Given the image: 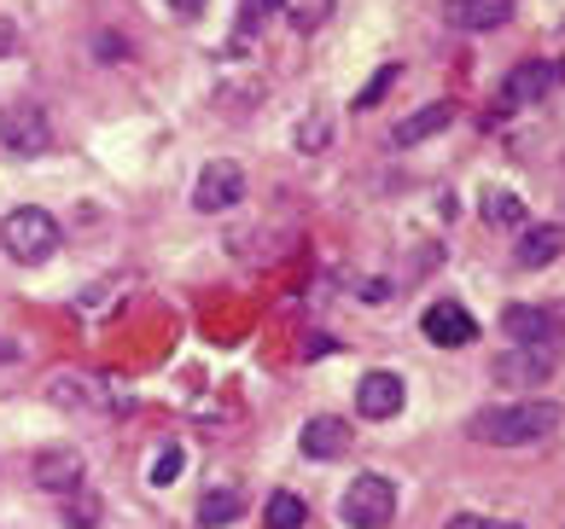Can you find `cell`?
I'll use <instances>...</instances> for the list:
<instances>
[{"instance_id": "1", "label": "cell", "mask_w": 565, "mask_h": 529, "mask_svg": "<svg viewBox=\"0 0 565 529\" xmlns=\"http://www.w3.org/2000/svg\"><path fill=\"white\" fill-rule=\"evenodd\" d=\"M559 401H508V408H484L472 419V436L490 442V449H525V442H542L559 431Z\"/></svg>"}, {"instance_id": "2", "label": "cell", "mask_w": 565, "mask_h": 529, "mask_svg": "<svg viewBox=\"0 0 565 529\" xmlns=\"http://www.w3.org/2000/svg\"><path fill=\"white\" fill-rule=\"evenodd\" d=\"M58 239H65V227H58L47 209H12V216L0 222V245H7V257L24 262V268L47 262L58 250Z\"/></svg>"}, {"instance_id": "3", "label": "cell", "mask_w": 565, "mask_h": 529, "mask_svg": "<svg viewBox=\"0 0 565 529\" xmlns=\"http://www.w3.org/2000/svg\"><path fill=\"white\" fill-rule=\"evenodd\" d=\"M339 518H344L350 529H391V518H396V483L380 477V472H362V477L344 489Z\"/></svg>"}, {"instance_id": "4", "label": "cell", "mask_w": 565, "mask_h": 529, "mask_svg": "<svg viewBox=\"0 0 565 529\" xmlns=\"http://www.w3.org/2000/svg\"><path fill=\"white\" fill-rule=\"evenodd\" d=\"M234 204H245V169H239L234 158L204 163L199 181H193V209H204V216H222V209H234Z\"/></svg>"}, {"instance_id": "5", "label": "cell", "mask_w": 565, "mask_h": 529, "mask_svg": "<svg viewBox=\"0 0 565 529\" xmlns=\"http://www.w3.org/2000/svg\"><path fill=\"white\" fill-rule=\"evenodd\" d=\"M495 390H536L554 378V349H536V344H513L508 355H495Z\"/></svg>"}, {"instance_id": "6", "label": "cell", "mask_w": 565, "mask_h": 529, "mask_svg": "<svg viewBox=\"0 0 565 529\" xmlns=\"http://www.w3.org/2000/svg\"><path fill=\"white\" fill-rule=\"evenodd\" d=\"M0 145L18 158H41L53 145V122L41 105H12V111H0Z\"/></svg>"}, {"instance_id": "7", "label": "cell", "mask_w": 565, "mask_h": 529, "mask_svg": "<svg viewBox=\"0 0 565 529\" xmlns=\"http://www.w3.org/2000/svg\"><path fill=\"white\" fill-rule=\"evenodd\" d=\"M420 332L431 337L437 349H467L472 337H478V321H472V314L460 309L455 298H437V303L420 314Z\"/></svg>"}, {"instance_id": "8", "label": "cell", "mask_w": 565, "mask_h": 529, "mask_svg": "<svg viewBox=\"0 0 565 529\" xmlns=\"http://www.w3.org/2000/svg\"><path fill=\"white\" fill-rule=\"evenodd\" d=\"M559 82H565V71L554 65V58H525V65H513L508 88H501V105H531L542 94H554Z\"/></svg>"}, {"instance_id": "9", "label": "cell", "mask_w": 565, "mask_h": 529, "mask_svg": "<svg viewBox=\"0 0 565 529\" xmlns=\"http://www.w3.org/2000/svg\"><path fill=\"white\" fill-rule=\"evenodd\" d=\"M408 401V385L396 373H367L362 385H355V413L362 419H396Z\"/></svg>"}, {"instance_id": "10", "label": "cell", "mask_w": 565, "mask_h": 529, "mask_svg": "<svg viewBox=\"0 0 565 529\" xmlns=\"http://www.w3.org/2000/svg\"><path fill=\"white\" fill-rule=\"evenodd\" d=\"M501 326H508L513 344H536V349H548L554 344V332L565 326V309H525V303H513L508 314H501Z\"/></svg>"}, {"instance_id": "11", "label": "cell", "mask_w": 565, "mask_h": 529, "mask_svg": "<svg viewBox=\"0 0 565 529\" xmlns=\"http://www.w3.org/2000/svg\"><path fill=\"white\" fill-rule=\"evenodd\" d=\"M30 477H35V489H47V495H76L82 489V454L76 449H41Z\"/></svg>"}, {"instance_id": "12", "label": "cell", "mask_w": 565, "mask_h": 529, "mask_svg": "<svg viewBox=\"0 0 565 529\" xmlns=\"http://www.w3.org/2000/svg\"><path fill=\"white\" fill-rule=\"evenodd\" d=\"M449 122H455V105H444V99L420 105L414 117H403V122L391 129V145H420V140H431V134H444Z\"/></svg>"}, {"instance_id": "13", "label": "cell", "mask_w": 565, "mask_h": 529, "mask_svg": "<svg viewBox=\"0 0 565 529\" xmlns=\"http://www.w3.org/2000/svg\"><path fill=\"white\" fill-rule=\"evenodd\" d=\"M298 442H303L309 460H339L350 449V425H344V419H332V413H321V419H309V425H303Z\"/></svg>"}, {"instance_id": "14", "label": "cell", "mask_w": 565, "mask_h": 529, "mask_svg": "<svg viewBox=\"0 0 565 529\" xmlns=\"http://www.w3.org/2000/svg\"><path fill=\"white\" fill-rule=\"evenodd\" d=\"M513 18V0H449L455 30H501Z\"/></svg>"}, {"instance_id": "15", "label": "cell", "mask_w": 565, "mask_h": 529, "mask_svg": "<svg viewBox=\"0 0 565 529\" xmlns=\"http://www.w3.org/2000/svg\"><path fill=\"white\" fill-rule=\"evenodd\" d=\"M559 250H565V227H531L519 239V268H548L559 262Z\"/></svg>"}, {"instance_id": "16", "label": "cell", "mask_w": 565, "mask_h": 529, "mask_svg": "<svg viewBox=\"0 0 565 529\" xmlns=\"http://www.w3.org/2000/svg\"><path fill=\"white\" fill-rule=\"evenodd\" d=\"M239 512H245V495L234 489V483H222V489H211V495L199 500V523H204V529H222V523H234Z\"/></svg>"}, {"instance_id": "17", "label": "cell", "mask_w": 565, "mask_h": 529, "mask_svg": "<svg viewBox=\"0 0 565 529\" xmlns=\"http://www.w3.org/2000/svg\"><path fill=\"white\" fill-rule=\"evenodd\" d=\"M303 518H309L303 495H291V489L268 495V529H303Z\"/></svg>"}, {"instance_id": "18", "label": "cell", "mask_w": 565, "mask_h": 529, "mask_svg": "<svg viewBox=\"0 0 565 529\" xmlns=\"http://www.w3.org/2000/svg\"><path fill=\"white\" fill-rule=\"evenodd\" d=\"M53 401L58 408H111L106 396H88V378H53Z\"/></svg>"}, {"instance_id": "19", "label": "cell", "mask_w": 565, "mask_h": 529, "mask_svg": "<svg viewBox=\"0 0 565 529\" xmlns=\"http://www.w3.org/2000/svg\"><path fill=\"white\" fill-rule=\"evenodd\" d=\"M332 7H339V0H286V18L298 30H321L327 18H332Z\"/></svg>"}, {"instance_id": "20", "label": "cell", "mask_w": 565, "mask_h": 529, "mask_svg": "<svg viewBox=\"0 0 565 529\" xmlns=\"http://www.w3.org/2000/svg\"><path fill=\"white\" fill-rule=\"evenodd\" d=\"M484 216H490L495 227H519V222H525V204H519L513 193H501V186H495V193H484Z\"/></svg>"}, {"instance_id": "21", "label": "cell", "mask_w": 565, "mask_h": 529, "mask_svg": "<svg viewBox=\"0 0 565 529\" xmlns=\"http://www.w3.org/2000/svg\"><path fill=\"white\" fill-rule=\"evenodd\" d=\"M268 7H275V0H239V30H234V47H245V41H257V30L268 24Z\"/></svg>"}, {"instance_id": "22", "label": "cell", "mask_w": 565, "mask_h": 529, "mask_svg": "<svg viewBox=\"0 0 565 529\" xmlns=\"http://www.w3.org/2000/svg\"><path fill=\"white\" fill-rule=\"evenodd\" d=\"M146 477H152V489H170V483L181 477V442H163V449L152 454V472Z\"/></svg>"}, {"instance_id": "23", "label": "cell", "mask_w": 565, "mask_h": 529, "mask_svg": "<svg viewBox=\"0 0 565 529\" xmlns=\"http://www.w3.org/2000/svg\"><path fill=\"white\" fill-rule=\"evenodd\" d=\"M396 76H403V65H380V76H373L367 88L355 94V111H373V105H380V99H385V94L396 88Z\"/></svg>"}, {"instance_id": "24", "label": "cell", "mask_w": 565, "mask_h": 529, "mask_svg": "<svg viewBox=\"0 0 565 529\" xmlns=\"http://www.w3.org/2000/svg\"><path fill=\"white\" fill-rule=\"evenodd\" d=\"M65 523H71V529H94V523H99V500L76 489V495H71V506H65Z\"/></svg>"}, {"instance_id": "25", "label": "cell", "mask_w": 565, "mask_h": 529, "mask_svg": "<svg viewBox=\"0 0 565 529\" xmlns=\"http://www.w3.org/2000/svg\"><path fill=\"white\" fill-rule=\"evenodd\" d=\"M449 529H519L513 518H478V512H460V518H449Z\"/></svg>"}, {"instance_id": "26", "label": "cell", "mask_w": 565, "mask_h": 529, "mask_svg": "<svg viewBox=\"0 0 565 529\" xmlns=\"http://www.w3.org/2000/svg\"><path fill=\"white\" fill-rule=\"evenodd\" d=\"M7 53H18V24H12V18H0V58H7Z\"/></svg>"}, {"instance_id": "27", "label": "cell", "mask_w": 565, "mask_h": 529, "mask_svg": "<svg viewBox=\"0 0 565 529\" xmlns=\"http://www.w3.org/2000/svg\"><path fill=\"white\" fill-rule=\"evenodd\" d=\"M170 7H175L181 18H193V12H204V0H170Z\"/></svg>"}, {"instance_id": "28", "label": "cell", "mask_w": 565, "mask_h": 529, "mask_svg": "<svg viewBox=\"0 0 565 529\" xmlns=\"http://www.w3.org/2000/svg\"><path fill=\"white\" fill-rule=\"evenodd\" d=\"M12 355H18V349L7 344V337H0V361H12Z\"/></svg>"}]
</instances>
